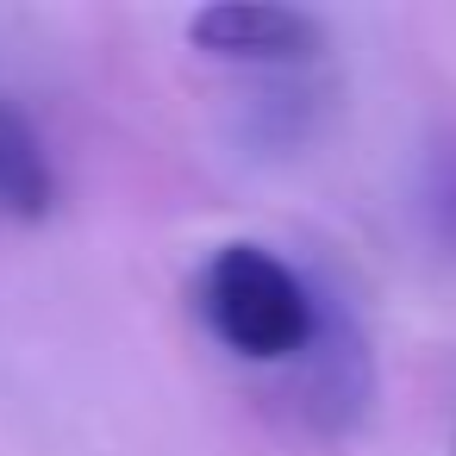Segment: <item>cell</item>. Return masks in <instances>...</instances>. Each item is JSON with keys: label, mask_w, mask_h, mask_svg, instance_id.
Listing matches in <instances>:
<instances>
[{"label": "cell", "mask_w": 456, "mask_h": 456, "mask_svg": "<svg viewBox=\"0 0 456 456\" xmlns=\"http://www.w3.org/2000/svg\"><path fill=\"white\" fill-rule=\"evenodd\" d=\"M194 306L244 362H300L319 325V288L263 244H225L200 269Z\"/></svg>", "instance_id": "1"}, {"label": "cell", "mask_w": 456, "mask_h": 456, "mask_svg": "<svg viewBox=\"0 0 456 456\" xmlns=\"http://www.w3.org/2000/svg\"><path fill=\"white\" fill-rule=\"evenodd\" d=\"M294 369H300V412L313 419V431L350 437V431L369 419V400H375V356H369L362 319H356L331 288H319V325H313V344H306V356H300Z\"/></svg>", "instance_id": "2"}, {"label": "cell", "mask_w": 456, "mask_h": 456, "mask_svg": "<svg viewBox=\"0 0 456 456\" xmlns=\"http://www.w3.org/2000/svg\"><path fill=\"white\" fill-rule=\"evenodd\" d=\"M188 38L225 63H306L325 51V20L306 7H256V0H219L188 20Z\"/></svg>", "instance_id": "3"}, {"label": "cell", "mask_w": 456, "mask_h": 456, "mask_svg": "<svg viewBox=\"0 0 456 456\" xmlns=\"http://www.w3.org/2000/svg\"><path fill=\"white\" fill-rule=\"evenodd\" d=\"M51 200H57V175H51L45 138L20 107L0 101V207L13 219H45Z\"/></svg>", "instance_id": "4"}]
</instances>
